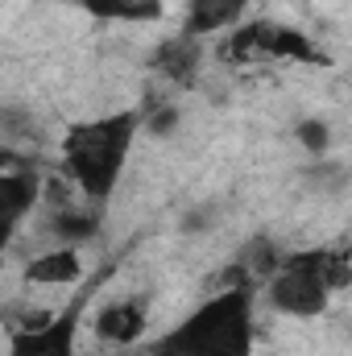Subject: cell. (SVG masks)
Returning a JSON list of instances; mask_svg holds the SVG:
<instances>
[{
  "label": "cell",
  "instance_id": "cell-1",
  "mask_svg": "<svg viewBox=\"0 0 352 356\" xmlns=\"http://www.w3.org/2000/svg\"><path fill=\"white\" fill-rule=\"evenodd\" d=\"M253 286H228L145 344V356H253Z\"/></svg>",
  "mask_w": 352,
  "mask_h": 356
},
{
  "label": "cell",
  "instance_id": "cell-3",
  "mask_svg": "<svg viewBox=\"0 0 352 356\" xmlns=\"http://www.w3.org/2000/svg\"><path fill=\"white\" fill-rule=\"evenodd\" d=\"M352 277L349 249H294L282 253L273 273L265 277V298L278 315L290 319H315L328 311L332 294L344 290Z\"/></svg>",
  "mask_w": 352,
  "mask_h": 356
},
{
  "label": "cell",
  "instance_id": "cell-6",
  "mask_svg": "<svg viewBox=\"0 0 352 356\" xmlns=\"http://www.w3.org/2000/svg\"><path fill=\"white\" fill-rule=\"evenodd\" d=\"M42 199V178L33 170H0V253L21 228V220L38 207Z\"/></svg>",
  "mask_w": 352,
  "mask_h": 356
},
{
  "label": "cell",
  "instance_id": "cell-12",
  "mask_svg": "<svg viewBox=\"0 0 352 356\" xmlns=\"http://www.w3.org/2000/svg\"><path fill=\"white\" fill-rule=\"evenodd\" d=\"M303 137L311 141V149H319V145H323V129H315V124H307V129H303Z\"/></svg>",
  "mask_w": 352,
  "mask_h": 356
},
{
  "label": "cell",
  "instance_id": "cell-4",
  "mask_svg": "<svg viewBox=\"0 0 352 356\" xmlns=\"http://www.w3.org/2000/svg\"><path fill=\"white\" fill-rule=\"evenodd\" d=\"M228 58H286V63H323V50L294 25L253 21L232 33Z\"/></svg>",
  "mask_w": 352,
  "mask_h": 356
},
{
  "label": "cell",
  "instance_id": "cell-5",
  "mask_svg": "<svg viewBox=\"0 0 352 356\" xmlns=\"http://www.w3.org/2000/svg\"><path fill=\"white\" fill-rule=\"evenodd\" d=\"M79 323H83V298L67 302L38 327L13 332L4 356H79Z\"/></svg>",
  "mask_w": 352,
  "mask_h": 356
},
{
  "label": "cell",
  "instance_id": "cell-7",
  "mask_svg": "<svg viewBox=\"0 0 352 356\" xmlns=\"http://www.w3.org/2000/svg\"><path fill=\"white\" fill-rule=\"evenodd\" d=\"M95 336H99L104 344H116V348L137 344V340L145 336V302H141V298H116V302L99 307V315H95Z\"/></svg>",
  "mask_w": 352,
  "mask_h": 356
},
{
  "label": "cell",
  "instance_id": "cell-11",
  "mask_svg": "<svg viewBox=\"0 0 352 356\" xmlns=\"http://www.w3.org/2000/svg\"><path fill=\"white\" fill-rule=\"evenodd\" d=\"M79 273H83L79 245H58V249L38 253V257L25 266V282H29V286H58V282H75Z\"/></svg>",
  "mask_w": 352,
  "mask_h": 356
},
{
  "label": "cell",
  "instance_id": "cell-8",
  "mask_svg": "<svg viewBox=\"0 0 352 356\" xmlns=\"http://www.w3.org/2000/svg\"><path fill=\"white\" fill-rule=\"evenodd\" d=\"M249 0H186V17H182V33L186 38H211L220 29H232L245 17Z\"/></svg>",
  "mask_w": 352,
  "mask_h": 356
},
{
  "label": "cell",
  "instance_id": "cell-9",
  "mask_svg": "<svg viewBox=\"0 0 352 356\" xmlns=\"http://www.w3.org/2000/svg\"><path fill=\"white\" fill-rule=\"evenodd\" d=\"M91 21L108 25H154L166 17V0H75Z\"/></svg>",
  "mask_w": 352,
  "mask_h": 356
},
{
  "label": "cell",
  "instance_id": "cell-2",
  "mask_svg": "<svg viewBox=\"0 0 352 356\" xmlns=\"http://www.w3.org/2000/svg\"><path fill=\"white\" fill-rule=\"evenodd\" d=\"M137 129H141V112L120 108V112H108V116L79 120L63 133V166H67V175L79 186L83 199H91V203L112 199L116 182L129 166Z\"/></svg>",
  "mask_w": 352,
  "mask_h": 356
},
{
  "label": "cell",
  "instance_id": "cell-10",
  "mask_svg": "<svg viewBox=\"0 0 352 356\" xmlns=\"http://www.w3.org/2000/svg\"><path fill=\"white\" fill-rule=\"evenodd\" d=\"M154 67L166 79H175V83H195V75L203 67V42L199 38H186V33L166 38L158 46V54H154Z\"/></svg>",
  "mask_w": 352,
  "mask_h": 356
}]
</instances>
